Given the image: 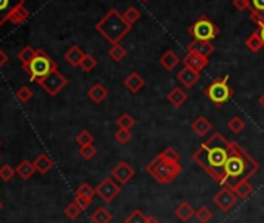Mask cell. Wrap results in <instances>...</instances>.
Masks as SVG:
<instances>
[{"label": "cell", "instance_id": "6da1fadb", "mask_svg": "<svg viewBox=\"0 0 264 223\" xmlns=\"http://www.w3.org/2000/svg\"><path fill=\"white\" fill-rule=\"evenodd\" d=\"M230 152V141L221 132H215L205 143L193 154V160L197 166L204 169L210 178L222 185L226 180V165Z\"/></svg>", "mask_w": 264, "mask_h": 223}, {"label": "cell", "instance_id": "7a4b0ae2", "mask_svg": "<svg viewBox=\"0 0 264 223\" xmlns=\"http://www.w3.org/2000/svg\"><path fill=\"white\" fill-rule=\"evenodd\" d=\"M259 169V165L252 158L236 141H230V152L226 165V180L222 181V186L233 189L239 181L249 180Z\"/></svg>", "mask_w": 264, "mask_h": 223}, {"label": "cell", "instance_id": "3957f363", "mask_svg": "<svg viewBox=\"0 0 264 223\" xmlns=\"http://www.w3.org/2000/svg\"><path fill=\"white\" fill-rule=\"evenodd\" d=\"M95 30L103 36L111 45H117L132 30V25L126 22L121 13H118L117 10H111L95 25Z\"/></svg>", "mask_w": 264, "mask_h": 223}, {"label": "cell", "instance_id": "277c9868", "mask_svg": "<svg viewBox=\"0 0 264 223\" xmlns=\"http://www.w3.org/2000/svg\"><path fill=\"white\" fill-rule=\"evenodd\" d=\"M146 172L154 180H157L159 183L168 185L179 177V174L182 172V166L179 161H171L162 154H159L152 161H149L146 165Z\"/></svg>", "mask_w": 264, "mask_h": 223}, {"label": "cell", "instance_id": "5b68a950", "mask_svg": "<svg viewBox=\"0 0 264 223\" xmlns=\"http://www.w3.org/2000/svg\"><path fill=\"white\" fill-rule=\"evenodd\" d=\"M24 68L28 73L30 79L39 84L40 81H42L44 78H47L51 71L58 70V64L44 50H37L34 59L31 60L28 65H25Z\"/></svg>", "mask_w": 264, "mask_h": 223}, {"label": "cell", "instance_id": "8992f818", "mask_svg": "<svg viewBox=\"0 0 264 223\" xmlns=\"http://www.w3.org/2000/svg\"><path fill=\"white\" fill-rule=\"evenodd\" d=\"M227 83H229V76L216 78L204 90V95L207 96V99L216 107H222L235 95V90Z\"/></svg>", "mask_w": 264, "mask_h": 223}, {"label": "cell", "instance_id": "52a82bcc", "mask_svg": "<svg viewBox=\"0 0 264 223\" xmlns=\"http://www.w3.org/2000/svg\"><path fill=\"white\" fill-rule=\"evenodd\" d=\"M188 33L196 40H208V42H212V40L218 36L219 28L207 16H200L194 24H191L188 27Z\"/></svg>", "mask_w": 264, "mask_h": 223}, {"label": "cell", "instance_id": "ba28073f", "mask_svg": "<svg viewBox=\"0 0 264 223\" xmlns=\"http://www.w3.org/2000/svg\"><path fill=\"white\" fill-rule=\"evenodd\" d=\"M39 86L42 87L50 96H56L61 90L67 86V78L59 70H55L47 78H44L42 81H40Z\"/></svg>", "mask_w": 264, "mask_h": 223}, {"label": "cell", "instance_id": "9c48e42d", "mask_svg": "<svg viewBox=\"0 0 264 223\" xmlns=\"http://www.w3.org/2000/svg\"><path fill=\"white\" fill-rule=\"evenodd\" d=\"M95 191L104 203H111V201H114V198H117L118 194L121 192V185H118L114 178L108 177L96 186Z\"/></svg>", "mask_w": 264, "mask_h": 223}, {"label": "cell", "instance_id": "30bf717a", "mask_svg": "<svg viewBox=\"0 0 264 223\" xmlns=\"http://www.w3.org/2000/svg\"><path fill=\"white\" fill-rule=\"evenodd\" d=\"M215 203H216V206L221 209V211H229L235 203H236V200H238V197H236V194L232 191V189H229V188H222L216 195H215Z\"/></svg>", "mask_w": 264, "mask_h": 223}, {"label": "cell", "instance_id": "8fae6325", "mask_svg": "<svg viewBox=\"0 0 264 223\" xmlns=\"http://www.w3.org/2000/svg\"><path fill=\"white\" fill-rule=\"evenodd\" d=\"M135 175V171L132 166H129L126 161H120V163L112 169V178L117 181L118 185H126L128 181H131Z\"/></svg>", "mask_w": 264, "mask_h": 223}, {"label": "cell", "instance_id": "7c38bea8", "mask_svg": "<svg viewBox=\"0 0 264 223\" xmlns=\"http://www.w3.org/2000/svg\"><path fill=\"white\" fill-rule=\"evenodd\" d=\"M182 64H184V67H188V68H191V70L200 73L202 70H204V68L208 65V57L188 53L184 59H182Z\"/></svg>", "mask_w": 264, "mask_h": 223}, {"label": "cell", "instance_id": "4fadbf2b", "mask_svg": "<svg viewBox=\"0 0 264 223\" xmlns=\"http://www.w3.org/2000/svg\"><path fill=\"white\" fill-rule=\"evenodd\" d=\"M188 53H193V54H199V56H204V57H208L213 51H215V45L208 40H193V42L188 45Z\"/></svg>", "mask_w": 264, "mask_h": 223}, {"label": "cell", "instance_id": "5bb4252c", "mask_svg": "<svg viewBox=\"0 0 264 223\" xmlns=\"http://www.w3.org/2000/svg\"><path fill=\"white\" fill-rule=\"evenodd\" d=\"M25 4V0H0V27H2L10 14L20 5H24Z\"/></svg>", "mask_w": 264, "mask_h": 223}, {"label": "cell", "instance_id": "9a60e30c", "mask_svg": "<svg viewBox=\"0 0 264 223\" xmlns=\"http://www.w3.org/2000/svg\"><path fill=\"white\" fill-rule=\"evenodd\" d=\"M199 76H200V73H197V71H194V70H191V68H188V67H184L182 68L179 73H177V79H179V83L182 84V86H185V87H193L197 81H199Z\"/></svg>", "mask_w": 264, "mask_h": 223}, {"label": "cell", "instance_id": "2e32d148", "mask_svg": "<svg viewBox=\"0 0 264 223\" xmlns=\"http://www.w3.org/2000/svg\"><path fill=\"white\" fill-rule=\"evenodd\" d=\"M125 87L131 92V93H138L141 89L145 87V79L141 78L137 71H132L126 79H125Z\"/></svg>", "mask_w": 264, "mask_h": 223}, {"label": "cell", "instance_id": "e0dca14e", "mask_svg": "<svg viewBox=\"0 0 264 223\" xmlns=\"http://www.w3.org/2000/svg\"><path fill=\"white\" fill-rule=\"evenodd\" d=\"M108 95H109L108 89H106L103 84H99V83L93 84V86L89 89V92H87V96L93 101L95 104H101V103H103V101L108 98Z\"/></svg>", "mask_w": 264, "mask_h": 223}, {"label": "cell", "instance_id": "ac0fdd59", "mask_svg": "<svg viewBox=\"0 0 264 223\" xmlns=\"http://www.w3.org/2000/svg\"><path fill=\"white\" fill-rule=\"evenodd\" d=\"M84 56H86V53H84L83 50H81L78 45H73V47H70V48L66 51L64 59L67 60V62H69L72 67H79L81 60L84 59Z\"/></svg>", "mask_w": 264, "mask_h": 223}, {"label": "cell", "instance_id": "d6986e66", "mask_svg": "<svg viewBox=\"0 0 264 223\" xmlns=\"http://www.w3.org/2000/svg\"><path fill=\"white\" fill-rule=\"evenodd\" d=\"M191 129L196 135L199 136H205L210 130H212V123L205 118V116H199L193 121Z\"/></svg>", "mask_w": 264, "mask_h": 223}, {"label": "cell", "instance_id": "ffe728a7", "mask_svg": "<svg viewBox=\"0 0 264 223\" xmlns=\"http://www.w3.org/2000/svg\"><path fill=\"white\" fill-rule=\"evenodd\" d=\"M174 214H176V217H177L179 220L188 221V220H191V218L196 215V211H194V208L188 203V201H182V203L176 208Z\"/></svg>", "mask_w": 264, "mask_h": 223}, {"label": "cell", "instance_id": "44dd1931", "mask_svg": "<svg viewBox=\"0 0 264 223\" xmlns=\"http://www.w3.org/2000/svg\"><path fill=\"white\" fill-rule=\"evenodd\" d=\"M159 62H160V65L164 67L165 70L171 71V70H174L176 65L180 62V59H179V56H177L174 51L168 50V51H165L164 54H162V57H160Z\"/></svg>", "mask_w": 264, "mask_h": 223}, {"label": "cell", "instance_id": "7402d4cb", "mask_svg": "<svg viewBox=\"0 0 264 223\" xmlns=\"http://www.w3.org/2000/svg\"><path fill=\"white\" fill-rule=\"evenodd\" d=\"M28 17H30V11L25 8V5H20L10 14L8 22H11L14 25H22L25 20H28Z\"/></svg>", "mask_w": 264, "mask_h": 223}, {"label": "cell", "instance_id": "603a6c76", "mask_svg": "<svg viewBox=\"0 0 264 223\" xmlns=\"http://www.w3.org/2000/svg\"><path fill=\"white\" fill-rule=\"evenodd\" d=\"M167 99H168V103L173 104L174 107H180V106L185 104V101L188 99V96H187V93H185L184 90H182V89L176 87V89H173V90L167 95Z\"/></svg>", "mask_w": 264, "mask_h": 223}, {"label": "cell", "instance_id": "cb8c5ba5", "mask_svg": "<svg viewBox=\"0 0 264 223\" xmlns=\"http://www.w3.org/2000/svg\"><path fill=\"white\" fill-rule=\"evenodd\" d=\"M34 168L39 174H47L51 168H53V161L48 155L45 154H40L36 160H34Z\"/></svg>", "mask_w": 264, "mask_h": 223}, {"label": "cell", "instance_id": "d4e9b609", "mask_svg": "<svg viewBox=\"0 0 264 223\" xmlns=\"http://www.w3.org/2000/svg\"><path fill=\"white\" fill-rule=\"evenodd\" d=\"M34 171H36L34 165L31 163V161H28V160L20 161L19 166L16 168V174H17L20 178H24V180H28V178L34 174Z\"/></svg>", "mask_w": 264, "mask_h": 223}, {"label": "cell", "instance_id": "484cf974", "mask_svg": "<svg viewBox=\"0 0 264 223\" xmlns=\"http://www.w3.org/2000/svg\"><path fill=\"white\" fill-rule=\"evenodd\" d=\"M232 191L236 194L238 198H247V197H250V194L253 192V186L250 185L249 180H242V181H239V183H238Z\"/></svg>", "mask_w": 264, "mask_h": 223}, {"label": "cell", "instance_id": "4316f807", "mask_svg": "<svg viewBox=\"0 0 264 223\" xmlns=\"http://www.w3.org/2000/svg\"><path fill=\"white\" fill-rule=\"evenodd\" d=\"M246 47L252 51V53H258L262 47H264V42H262V39L259 36V31H253L250 37L246 39Z\"/></svg>", "mask_w": 264, "mask_h": 223}, {"label": "cell", "instance_id": "83f0119b", "mask_svg": "<svg viewBox=\"0 0 264 223\" xmlns=\"http://www.w3.org/2000/svg\"><path fill=\"white\" fill-rule=\"evenodd\" d=\"M90 220L92 223H111L112 220V214L109 212V209L99 206L96 208V211L90 215Z\"/></svg>", "mask_w": 264, "mask_h": 223}, {"label": "cell", "instance_id": "f1b7e54d", "mask_svg": "<svg viewBox=\"0 0 264 223\" xmlns=\"http://www.w3.org/2000/svg\"><path fill=\"white\" fill-rule=\"evenodd\" d=\"M36 53H37V50H36V48H33V47H30V45H27V47H24L22 50H20V53L17 54V57H19L20 62H22V65L25 67V65H28V64L31 62V60L34 59Z\"/></svg>", "mask_w": 264, "mask_h": 223}, {"label": "cell", "instance_id": "f546056e", "mask_svg": "<svg viewBox=\"0 0 264 223\" xmlns=\"http://www.w3.org/2000/svg\"><path fill=\"white\" fill-rule=\"evenodd\" d=\"M126 56H128V50L120 44L112 45L111 50H109V57L114 60V62H121V60H123Z\"/></svg>", "mask_w": 264, "mask_h": 223}, {"label": "cell", "instance_id": "4dcf8cb0", "mask_svg": "<svg viewBox=\"0 0 264 223\" xmlns=\"http://www.w3.org/2000/svg\"><path fill=\"white\" fill-rule=\"evenodd\" d=\"M117 126H118V129L131 130V129L135 126V119H134L129 113H123V115H120V116H118V119H117Z\"/></svg>", "mask_w": 264, "mask_h": 223}, {"label": "cell", "instance_id": "1f68e13d", "mask_svg": "<svg viewBox=\"0 0 264 223\" xmlns=\"http://www.w3.org/2000/svg\"><path fill=\"white\" fill-rule=\"evenodd\" d=\"M194 217L197 218L199 223H208L212 220V217H213V212H212V209L208 206H200L196 211V215Z\"/></svg>", "mask_w": 264, "mask_h": 223}, {"label": "cell", "instance_id": "d6a6232c", "mask_svg": "<svg viewBox=\"0 0 264 223\" xmlns=\"http://www.w3.org/2000/svg\"><path fill=\"white\" fill-rule=\"evenodd\" d=\"M95 194H96V191H95L89 183H83V185H81V186L76 189V197H84V198L92 200Z\"/></svg>", "mask_w": 264, "mask_h": 223}, {"label": "cell", "instance_id": "836d02e7", "mask_svg": "<svg viewBox=\"0 0 264 223\" xmlns=\"http://www.w3.org/2000/svg\"><path fill=\"white\" fill-rule=\"evenodd\" d=\"M76 143L79 144V147H84V146L93 144V136H92V133H90L89 130H83V132L78 133Z\"/></svg>", "mask_w": 264, "mask_h": 223}, {"label": "cell", "instance_id": "e575fe53", "mask_svg": "<svg viewBox=\"0 0 264 223\" xmlns=\"http://www.w3.org/2000/svg\"><path fill=\"white\" fill-rule=\"evenodd\" d=\"M229 129L233 132V133H239V132H242L244 130V127H246V123H244V119H241L239 116H233L230 121H229Z\"/></svg>", "mask_w": 264, "mask_h": 223}, {"label": "cell", "instance_id": "d590c367", "mask_svg": "<svg viewBox=\"0 0 264 223\" xmlns=\"http://www.w3.org/2000/svg\"><path fill=\"white\" fill-rule=\"evenodd\" d=\"M125 223H146V215L140 209H134L125 220Z\"/></svg>", "mask_w": 264, "mask_h": 223}, {"label": "cell", "instance_id": "8d00e7d4", "mask_svg": "<svg viewBox=\"0 0 264 223\" xmlns=\"http://www.w3.org/2000/svg\"><path fill=\"white\" fill-rule=\"evenodd\" d=\"M140 11L135 8V7H129L128 10H126V13L123 14V17H125V20H126V22L128 24H131V25H134L135 22H137V20L140 19Z\"/></svg>", "mask_w": 264, "mask_h": 223}, {"label": "cell", "instance_id": "74e56055", "mask_svg": "<svg viewBox=\"0 0 264 223\" xmlns=\"http://www.w3.org/2000/svg\"><path fill=\"white\" fill-rule=\"evenodd\" d=\"M96 64H98V62H96V59H95L92 54H86V56H84V59L81 60L79 67L83 68L84 71H92V70L96 67Z\"/></svg>", "mask_w": 264, "mask_h": 223}, {"label": "cell", "instance_id": "f35d334b", "mask_svg": "<svg viewBox=\"0 0 264 223\" xmlns=\"http://www.w3.org/2000/svg\"><path fill=\"white\" fill-rule=\"evenodd\" d=\"M114 136H115V139L118 141L120 144H126V143H129V141L132 139L131 130H126V129H118Z\"/></svg>", "mask_w": 264, "mask_h": 223}, {"label": "cell", "instance_id": "ab89813d", "mask_svg": "<svg viewBox=\"0 0 264 223\" xmlns=\"http://www.w3.org/2000/svg\"><path fill=\"white\" fill-rule=\"evenodd\" d=\"M81 212H83V209H81L78 205H76V201H72V203L70 205H67L66 206V209H64V214L69 217V218H76Z\"/></svg>", "mask_w": 264, "mask_h": 223}, {"label": "cell", "instance_id": "60d3db41", "mask_svg": "<svg viewBox=\"0 0 264 223\" xmlns=\"http://www.w3.org/2000/svg\"><path fill=\"white\" fill-rule=\"evenodd\" d=\"M33 96V92L28 89V87H20L17 92H16V98L20 101V103H28Z\"/></svg>", "mask_w": 264, "mask_h": 223}, {"label": "cell", "instance_id": "b9f144b4", "mask_svg": "<svg viewBox=\"0 0 264 223\" xmlns=\"http://www.w3.org/2000/svg\"><path fill=\"white\" fill-rule=\"evenodd\" d=\"M16 174V169H13L10 165H4L2 168H0V178H2L4 181H10Z\"/></svg>", "mask_w": 264, "mask_h": 223}, {"label": "cell", "instance_id": "7bdbcfd3", "mask_svg": "<svg viewBox=\"0 0 264 223\" xmlns=\"http://www.w3.org/2000/svg\"><path fill=\"white\" fill-rule=\"evenodd\" d=\"M79 155L83 157L84 160H92L95 155H96V149L93 144H89V146H84L79 149Z\"/></svg>", "mask_w": 264, "mask_h": 223}, {"label": "cell", "instance_id": "ee69618b", "mask_svg": "<svg viewBox=\"0 0 264 223\" xmlns=\"http://www.w3.org/2000/svg\"><path fill=\"white\" fill-rule=\"evenodd\" d=\"M250 20L258 25V28L264 27V13L262 11H250Z\"/></svg>", "mask_w": 264, "mask_h": 223}, {"label": "cell", "instance_id": "f6af8a7d", "mask_svg": "<svg viewBox=\"0 0 264 223\" xmlns=\"http://www.w3.org/2000/svg\"><path fill=\"white\" fill-rule=\"evenodd\" d=\"M162 155H164L165 158H168V160H171V161H180V155L174 147H167L164 152H162Z\"/></svg>", "mask_w": 264, "mask_h": 223}, {"label": "cell", "instance_id": "bcb514c9", "mask_svg": "<svg viewBox=\"0 0 264 223\" xmlns=\"http://www.w3.org/2000/svg\"><path fill=\"white\" fill-rule=\"evenodd\" d=\"M233 7L239 11L250 10V0H233Z\"/></svg>", "mask_w": 264, "mask_h": 223}, {"label": "cell", "instance_id": "7dc6e473", "mask_svg": "<svg viewBox=\"0 0 264 223\" xmlns=\"http://www.w3.org/2000/svg\"><path fill=\"white\" fill-rule=\"evenodd\" d=\"M75 201H76V205L83 209V211H86L89 206H90V203H92V200H89V198H84V197H75Z\"/></svg>", "mask_w": 264, "mask_h": 223}, {"label": "cell", "instance_id": "c3c4849f", "mask_svg": "<svg viewBox=\"0 0 264 223\" xmlns=\"http://www.w3.org/2000/svg\"><path fill=\"white\" fill-rule=\"evenodd\" d=\"M250 11H262L264 13V0H250Z\"/></svg>", "mask_w": 264, "mask_h": 223}, {"label": "cell", "instance_id": "681fc988", "mask_svg": "<svg viewBox=\"0 0 264 223\" xmlns=\"http://www.w3.org/2000/svg\"><path fill=\"white\" fill-rule=\"evenodd\" d=\"M7 62H8V56L5 54V51L2 48H0V68H2Z\"/></svg>", "mask_w": 264, "mask_h": 223}, {"label": "cell", "instance_id": "f907efd6", "mask_svg": "<svg viewBox=\"0 0 264 223\" xmlns=\"http://www.w3.org/2000/svg\"><path fill=\"white\" fill-rule=\"evenodd\" d=\"M146 223H160V221H159L154 215H148V217H146Z\"/></svg>", "mask_w": 264, "mask_h": 223}, {"label": "cell", "instance_id": "816d5d0a", "mask_svg": "<svg viewBox=\"0 0 264 223\" xmlns=\"http://www.w3.org/2000/svg\"><path fill=\"white\" fill-rule=\"evenodd\" d=\"M258 31H259V36H261V39H262V42H264V27L258 28Z\"/></svg>", "mask_w": 264, "mask_h": 223}, {"label": "cell", "instance_id": "f5cc1de1", "mask_svg": "<svg viewBox=\"0 0 264 223\" xmlns=\"http://www.w3.org/2000/svg\"><path fill=\"white\" fill-rule=\"evenodd\" d=\"M259 104L264 107V93H262V95H261V98H259Z\"/></svg>", "mask_w": 264, "mask_h": 223}, {"label": "cell", "instance_id": "db71d44e", "mask_svg": "<svg viewBox=\"0 0 264 223\" xmlns=\"http://www.w3.org/2000/svg\"><path fill=\"white\" fill-rule=\"evenodd\" d=\"M4 208V203H2V201H0V209H2Z\"/></svg>", "mask_w": 264, "mask_h": 223}, {"label": "cell", "instance_id": "11a10c76", "mask_svg": "<svg viewBox=\"0 0 264 223\" xmlns=\"http://www.w3.org/2000/svg\"><path fill=\"white\" fill-rule=\"evenodd\" d=\"M141 2H148V0H141Z\"/></svg>", "mask_w": 264, "mask_h": 223}, {"label": "cell", "instance_id": "9f6ffc18", "mask_svg": "<svg viewBox=\"0 0 264 223\" xmlns=\"http://www.w3.org/2000/svg\"><path fill=\"white\" fill-rule=\"evenodd\" d=\"M0 144H2V141H0Z\"/></svg>", "mask_w": 264, "mask_h": 223}]
</instances>
